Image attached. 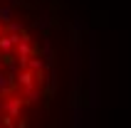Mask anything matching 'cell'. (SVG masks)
Here are the masks:
<instances>
[{
  "instance_id": "obj_1",
  "label": "cell",
  "mask_w": 131,
  "mask_h": 128,
  "mask_svg": "<svg viewBox=\"0 0 131 128\" xmlns=\"http://www.w3.org/2000/svg\"><path fill=\"white\" fill-rule=\"evenodd\" d=\"M42 86V67L27 32L0 20V128H22Z\"/></svg>"
}]
</instances>
